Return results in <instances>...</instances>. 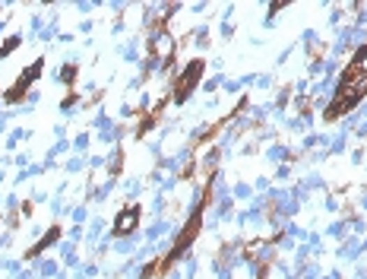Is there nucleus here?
<instances>
[{
	"label": "nucleus",
	"instance_id": "nucleus-1",
	"mask_svg": "<svg viewBox=\"0 0 367 279\" xmlns=\"http://www.w3.org/2000/svg\"><path fill=\"white\" fill-rule=\"evenodd\" d=\"M203 61H190L187 67H184V73L174 80V102H184V99H190V92L200 86V80H203Z\"/></svg>",
	"mask_w": 367,
	"mask_h": 279
},
{
	"label": "nucleus",
	"instance_id": "nucleus-4",
	"mask_svg": "<svg viewBox=\"0 0 367 279\" xmlns=\"http://www.w3.org/2000/svg\"><path fill=\"white\" fill-rule=\"evenodd\" d=\"M57 238H61V225H51V229L45 231V238H41L35 248H29V251H26V257H38V254L45 251V248H51V245H54Z\"/></svg>",
	"mask_w": 367,
	"mask_h": 279
},
{
	"label": "nucleus",
	"instance_id": "nucleus-3",
	"mask_svg": "<svg viewBox=\"0 0 367 279\" xmlns=\"http://www.w3.org/2000/svg\"><path fill=\"white\" fill-rule=\"evenodd\" d=\"M38 73H41V61L35 64V67L22 70V76L13 83V89H10V92H7V102H20V99L26 96V83H29V80H35V76H38Z\"/></svg>",
	"mask_w": 367,
	"mask_h": 279
},
{
	"label": "nucleus",
	"instance_id": "nucleus-2",
	"mask_svg": "<svg viewBox=\"0 0 367 279\" xmlns=\"http://www.w3.org/2000/svg\"><path fill=\"white\" fill-rule=\"evenodd\" d=\"M140 225V206H127V210H121L117 213V219H114V235H130V231Z\"/></svg>",
	"mask_w": 367,
	"mask_h": 279
}]
</instances>
